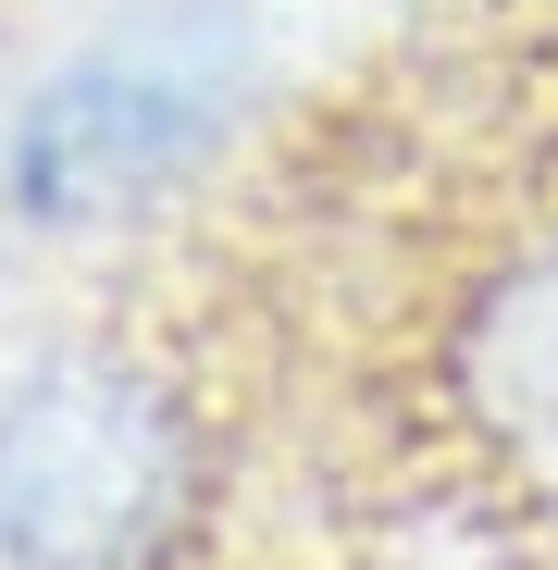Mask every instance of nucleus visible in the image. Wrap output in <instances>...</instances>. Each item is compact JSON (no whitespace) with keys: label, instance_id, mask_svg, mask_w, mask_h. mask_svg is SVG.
Listing matches in <instances>:
<instances>
[{"label":"nucleus","instance_id":"nucleus-1","mask_svg":"<svg viewBox=\"0 0 558 570\" xmlns=\"http://www.w3.org/2000/svg\"><path fill=\"white\" fill-rule=\"evenodd\" d=\"M224 484L236 422L174 323L100 311L0 372V570H186Z\"/></svg>","mask_w":558,"mask_h":570},{"label":"nucleus","instance_id":"nucleus-2","mask_svg":"<svg viewBox=\"0 0 558 570\" xmlns=\"http://www.w3.org/2000/svg\"><path fill=\"white\" fill-rule=\"evenodd\" d=\"M273 112V13L261 0H125L75 26L0 112V224L50 248H100L199 186Z\"/></svg>","mask_w":558,"mask_h":570},{"label":"nucleus","instance_id":"nucleus-3","mask_svg":"<svg viewBox=\"0 0 558 570\" xmlns=\"http://www.w3.org/2000/svg\"><path fill=\"white\" fill-rule=\"evenodd\" d=\"M422 446L509 521H558V199L497 212L410 323Z\"/></svg>","mask_w":558,"mask_h":570}]
</instances>
